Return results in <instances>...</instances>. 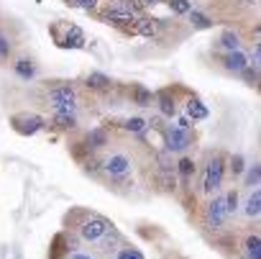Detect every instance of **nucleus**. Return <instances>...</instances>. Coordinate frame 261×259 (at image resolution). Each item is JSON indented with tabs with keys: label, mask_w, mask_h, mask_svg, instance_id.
I'll use <instances>...</instances> for the list:
<instances>
[{
	"label": "nucleus",
	"mask_w": 261,
	"mask_h": 259,
	"mask_svg": "<svg viewBox=\"0 0 261 259\" xmlns=\"http://www.w3.org/2000/svg\"><path fill=\"white\" fill-rule=\"evenodd\" d=\"M49 103L54 108V113H74L77 108V95L69 85H57L49 90Z\"/></svg>",
	"instance_id": "nucleus-1"
},
{
	"label": "nucleus",
	"mask_w": 261,
	"mask_h": 259,
	"mask_svg": "<svg viewBox=\"0 0 261 259\" xmlns=\"http://www.w3.org/2000/svg\"><path fill=\"white\" fill-rule=\"evenodd\" d=\"M223 177H225V162L223 157H213L205 167V177H202V190L207 195H213L215 190L223 187Z\"/></svg>",
	"instance_id": "nucleus-2"
},
{
	"label": "nucleus",
	"mask_w": 261,
	"mask_h": 259,
	"mask_svg": "<svg viewBox=\"0 0 261 259\" xmlns=\"http://www.w3.org/2000/svg\"><path fill=\"white\" fill-rule=\"evenodd\" d=\"M190 144H192V134L187 131V128L169 126L167 131H164V147H167L169 154H179V152H185Z\"/></svg>",
	"instance_id": "nucleus-3"
},
{
	"label": "nucleus",
	"mask_w": 261,
	"mask_h": 259,
	"mask_svg": "<svg viewBox=\"0 0 261 259\" xmlns=\"http://www.w3.org/2000/svg\"><path fill=\"white\" fill-rule=\"evenodd\" d=\"M134 170V162H130L128 154H110L108 159H102V172L113 180H120L125 175H130Z\"/></svg>",
	"instance_id": "nucleus-4"
},
{
	"label": "nucleus",
	"mask_w": 261,
	"mask_h": 259,
	"mask_svg": "<svg viewBox=\"0 0 261 259\" xmlns=\"http://www.w3.org/2000/svg\"><path fill=\"white\" fill-rule=\"evenodd\" d=\"M108 231H113V226H110V221H105V218H100V216H90V218L80 226L82 239H85V241H92V244H97Z\"/></svg>",
	"instance_id": "nucleus-5"
},
{
	"label": "nucleus",
	"mask_w": 261,
	"mask_h": 259,
	"mask_svg": "<svg viewBox=\"0 0 261 259\" xmlns=\"http://www.w3.org/2000/svg\"><path fill=\"white\" fill-rule=\"evenodd\" d=\"M225 216H228V210H225V195H215L207 203V208H205V223L210 228H220L223 221H225Z\"/></svg>",
	"instance_id": "nucleus-6"
},
{
	"label": "nucleus",
	"mask_w": 261,
	"mask_h": 259,
	"mask_svg": "<svg viewBox=\"0 0 261 259\" xmlns=\"http://www.w3.org/2000/svg\"><path fill=\"white\" fill-rule=\"evenodd\" d=\"M41 126H44V118H39L34 113H18V115H13V128H16L18 134H23V136L36 134Z\"/></svg>",
	"instance_id": "nucleus-7"
},
{
	"label": "nucleus",
	"mask_w": 261,
	"mask_h": 259,
	"mask_svg": "<svg viewBox=\"0 0 261 259\" xmlns=\"http://www.w3.org/2000/svg\"><path fill=\"white\" fill-rule=\"evenodd\" d=\"M223 64H225V69H230V72H243L246 67H248V59L241 54V52H228L225 54V59H223Z\"/></svg>",
	"instance_id": "nucleus-8"
},
{
	"label": "nucleus",
	"mask_w": 261,
	"mask_h": 259,
	"mask_svg": "<svg viewBox=\"0 0 261 259\" xmlns=\"http://www.w3.org/2000/svg\"><path fill=\"white\" fill-rule=\"evenodd\" d=\"M243 213H246L248 218H256V216H261V187L251 190V195H248V200H246V208H243Z\"/></svg>",
	"instance_id": "nucleus-9"
},
{
	"label": "nucleus",
	"mask_w": 261,
	"mask_h": 259,
	"mask_svg": "<svg viewBox=\"0 0 261 259\" xmlns=\"http://www.w3.org/2000/svg\"><path fill=\"white\" fill-rule=\"evenodd\" d=\"M243 251H246V259H261V236H258V233L246 236Z\"/></svg>",
	"instance_id": "nucleus-10"
},
{
	"label": "nucleus",
	"mask_w": 261,
	"mask_h": 259,
	"mask_svg": "<svg viewBox=\"0 0 261 259\" xmlns=\"http://www.w3.org/2000/svg\"><path fill=\"white\" fill-rule=\"evenodd\" d=\"M105 144H108L105 128H92V131L87 134V149H102Z\"/></svg>",
	"instance_id": "nucleus-11"
},
{
	"label": "nucleus",
	"mask_w": 261,
	"mask_h": 259,
	"mask_svg": "<svg viewBox=\"0 0 261 259\" xmlns=\"http://www.w3.org/2000/svg\"><path fill=\"white\" fill-rule=\"evenodd\" d=\"M85 85H87L90 90H108V87H110V77L102 75V72H92V75H87Z\"/></svg>",
	"instance_id": "nucleus-12"
},
{
	"label": "nucleus",
	"mask_w": 261,
	"mask_h": 259,
	"mask_svg": "<svg viewBox=\"0 0 261 259\" xmlns=\"http://www.w3.org/2000/svg\"><path fill=\"white\" fill-rule=\"evenodd\" d=\"M51 123L57 128H62V131H72V128L77 126V118H74V113H54Z\"/></svg>",
	"instance_id": "nucleus-13"
},
{
	"label": "nucleus",
	"mask_w": 261,
	"mask_h": 259,
	"mask_svg": "<svg viewBox=\"0 0 261 259\" xmlns=\"http://www.w3.org/2000/svg\"><path fill=\"white\" fill-rule=\"evenodd\" d=\"M130 95H134V103H136V105H141V108H146V105H151V103H154V95H151L146 87H141V85H136L134 90H130Z\"/></svg>",
	"instance_id": "nucleus-14"
},
{
	"label": "nucleus",
	"mask_w": 261,
	"mask_h": 259,
	"mask_svg": "<svg viewBox=\"0 0 261 259\" xmlns=\"http://www.w3.org/2000/svg\"><path fill=\"white\" fill-rule=\"evenodd\" d=\"M130 18H134V13L125 11V8H110V11H105V21H113V23H125Z\"/></svg>",
	"instance_id": "nucleus-15"
},
{
	"label": "nucleus",
	"mask_w": 261,
	"mask_h": 259,
	"mask_svg": "<svg viewBox=\"0 0 261 259\" xmlns=\"http://www.w3.org/2000/svg\"><path fill=\"white\" fill-rule=\"evenodd\" d=\"M16 75H18V77H23V80H31V77L36 75V69H34L31 59H26V57L16 59Z\"/></svg>",
	"instance_id": "nucleus-16"
},
{
	"label": "nucleus",
	"mask_w": 261,
	"mask_h": 259,
	"mask_svg": "<svg viewBox=\"0 0 261 259\" xmlns=\"http://www.w3.org/2000/svg\"><path fill=\"white\" fill-rule=\"evenodd\" d=\"M243 185L251 187V190H253V185H261V164H253V167L246 170V175H243Z\"/></svg>",
	"instance_id": "nucleus-17"
},
{
	"label": "nucleus",
	"mask_w": 261,
	"mask_h": 259,
	"mask_svg": "<svg viewBox=\"0 0 261 259\" xmlns=\"http://www.w3.org/2000/svg\"><path fill=\"white\" fill-rule=\"evenodd\" d=\"M187 115H192V121H202V118H207V108L200 100H190L187 103Z\"/></svg>",
	"instance_id": "nucleus-18"
},
{
	"label": "nucleus",
	"mask_w": 261,
	"mask_h": 259,
	"mask_svg": "<svg viewBox=\"0 0 261 259\" xmlns=\"http://www.w3.org/2000/svg\"><path fill=\"white\" fill-rule=\"evenodd\" d=\"M177 172H179V177L187 182V180L195 175V162H192L190 157H182V159L177 162Z\"/></svg>",
	"instance_id": "nucleus-19"
},
{
	"label": "nucleus",
	"mask_w": 261,
	"mask_h": 259,
	"mask_svg": "<svg viewBox=\"0 0 261 259\" xmlns=\"http://www.w3.org/2000/svg\"><path fill=\"white\" fill-rule=\"evenodd\" d=\"M238 34L236 31H223V36H220V46L223 49H228V52H238Z\"/></svg>",
	"instance_id": "nucleus-20"
},
{
	"label": "nucleus",
	"mask_w": 261,
	"mask_h": 259,
	"mask_svg": "<svg viewBox=\"0 0 261 259\" xmlns=\"http://www.w3.org/2000/svg\"><path fill=\"white\" fill-rule=\"evenodd\" d=\"M159 110H162V115L172 118V115H174V110H177V105H174V98H169L167 92H162V95H159Z\"/></svg>",
	"instance_id": "nucleus-21"
},
{
	"label": "nucleus",
	"mask_w": 261,
	"mask_h": 259,
	"mask_svg": "<svg viewBox=\"0 0 261 259\" xmlns=\"http://www.w3.org/2000/svg\"><path fill=\"white\" fill-rule=\"evenodd\" d=\"M146 123H149V121H144V118L134 115V118H128V121L123 123V128H125V131H130V134H141L144 128H146Z\"/></svg>",
	"instance_id": "nucleus-22"
},
{
	"label": "nucleus",
	"mask_w": 261,
	"mask_h": 259,
	"mask_svg": "<svg viewBox=\"0 0 261 259\" xmlns=\"http://www.w3.org/2000/svg\"><path fill=\"white\" fill-rule=\"evenodd\" d=\"M156 180H159L162 190H174V187H177V175H174V172H159Z\"/></svg>",
	"instance_id": "nucleus-23"
},
{
	"label": "nucleus",
	"mask_w": 261,
	"mask_h": 259,
	"mask_svg": "<svg viewBox=\"0 0 261 259\" xmlns=\"http://www.w3.org/2000/svg\"><path fill=\"white\" fill-rule=\"evenodd\" d=\"M190 23H192L195 29H210V26H213V21H210L207 16L197 13V11H190Z\"/></svg>",
	"instance_id": "nucleus-24"
},
{
	"label": "nucleus",
	"mask_w": 261,
	"mask_h": 259,
	"mask_svg": "<svg viewBox=\"0 0 261 259\" xmlns=\"http://www.w3.org/2000/svg\"><path fill=\"white\" fill-rule=\"evenodd\" d=\"M230 172H233V175H243V172H246V162H243L241 154H233V157H230Z\"/></svg>",
	"instance_id": "nucleus-25"
},
{
	"label": "nucleus",
	"mask_w": 261,
	"mask_h": 259,
	"mask_svg": "<svg viewBox=\"0 0 261 259\" xmlns=\"http://www.w3.org/2000/svg\"><path fill=\"white\" fill-rule=\"evenodd\" d=\"M225 210H228V213H236V210H238V193H236V190H230V193L225 195Z\"/></svg>",
	"instance_id": "nucleus-26"
},
{
	"label": "nucleus",
	"mask_w": 261,
	"mask_h": 259,
	"mask_svg": "<svg viewBox=\"0 0 261 259\" xmlns=\"http://www.w3.org/2000/svg\"><path fill=\"white\" fill-rule=\"evenodd\" d=\"M169 6H172L174 13H190V11H192L187 0H169Z\"/></svg>",
	"instance_id": "nucleus-27"
},
{
	"label": "nucleus",
	"mask_w": 261,
	"mask_h": 259,
	"mask_svg": "<svg viewBox=\"0 0 261 259\" xmlns=\"http://www.w3.org/2000/svg\"><path fill=\"white\" fill-rule=\"evenodd\" d=\"M85 170H87L90 175H97V172H102V162H100V159H87V162H85Z\"/></svg>",
	"instance_id": "nucleus-28"
},
{
	"label": "nucleus",
	"mask_w": 261,
	"mask_h": 259,
	"mask_svg": "<svg viewBox=\"0 0 261 259\" xmlns=\"http://www.w3.org/2000/svg\"><path fill=\"white\" fill-rule=\"evenodd\" d=\"M251 59H253V69L258 72V69H261V44H256V46H253V52H251Z\"/></svg>",
	"instance_id": "nucleus-29"
},
{
	"label": "nucleus",
	"mask_w": 261,
	"mask_h": 259,
	"mask_svg": "<svg viewBox=\"0 0 261 259\" xmlns=\"http://www.w3.org/2000/svg\"><path fill=\"white\" fill-rule=\"evenodd\" d=\"M118 259H144V256H141V251H136V249H123V251L118 254Z\"/></svg>",
	"instance_id": "nucleus-30"
},
{
	"label": "nucleus",
	"mask_w": 261,
	"mask_h": 259,
	"mask_svg": "<svg viewBox=\"0 0 261 259\" xmlns=\"http://www.w3.org/2000/svg\"><path fill=\"white\" fill-rule=\"evenodd\" d=\"M8 54H11V44H8V39H6L3 34H0V57L6 59Z\"/></svg>",
	"instance_id": "nucleus-31"
},
{
	"label": "nucleus",
	"mask_w": 261,
	"mask_h": 259,
	"mask_svg": "<svg viewBox=\"0 0 261 259\" xmlns=\"http://www.w3.org/2000/svg\"><path fill=\"white\" fill-rule=\"evenodd\" d=\"M241 75H243V80H248V82H256V80H258V72H256V69H251V67H246Z\"/></svg>",
	"instance_id": "nucleus-32"
},
{
	"label": "nucleus",
	"mask_w": 261,
	"mask_h": 259,
	"mask_svg": "<svg viewBox=\"0 0 261 259\" xmlns=\"http://www.w3.org/2000/svg\"><path fill=\"white\" fill-rule=\"evenodd\" d=\"M139 31L144 34V36H151L156 29H154V23H146V21H141V26H139Z\"/></svg>",
	"instance_id": "nucleus-33"
},
{
	"label": "nucleus",
	"mask_w": 261,
	"mask_h": 259,
	"mask_svg": "<svg viewBox=\"0 0 261 259\" xmlns=\"http://www.w3.org/2000/svg\"><path fill=\"white\" fill-rule=\"evenodd\" d=\"M74 3H77L80 8H85V11H92V8L97 6V0H74Z\"/></svg>",
	"instance_id": "nucleus-34"
},
{
	"label": "nucleus",
	"mask_w": 261,
	"mask_h": 259,
	"mask_svg": "<svg viewBox=\"0 0 261 259\" xmlns=\"http://www.w3.org/2000/svg\"><path fill=\"white\" fill-rule=\"evenodd\" d=\"M69 259H92V256H90V254H85V251H74Z\"/></svg>",
	"instance_id": "nucleus-35"
},
{
	"label": "nucleus",
	"mask_w": 261,
	"mask_h": 259,
	"mask_svg": "<svg viewBox=\"0 0 261 259\" xmlns=\"http://www.w3.org/2000/svg\"><path fill=\"white\" fill-rule=\"evenodd\" d=\"M144 6H154V3H159V0H141Z\"/></svg>",
	"instance_id": "nucleus-36"
}]
</instances>
